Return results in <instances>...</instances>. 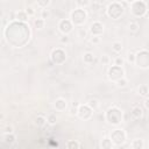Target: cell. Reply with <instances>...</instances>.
I'll list each match as a JSON object with an SVG mask.
<instances>
[{
    "label": "cell",
    "instance_id": "41",
    "mask_svg": "<svg viewBox=\"0 0 149 149\" xmlns=\"http://www.w3.org/2000/svg\"><path fill=\"white\" fill-rule=\"evenodd\" d=\"M125 1H126V2H128V3H132V2H134L135 0H125Z\"/></svg>",
    "mask_w": 149,
    "mask_h": 149
},
{
    "label": "cell",
    "instance_id": "27",
    "mask_svg": "<svg viewBox=\"0 0 149 149\" xmlns=\"http://www.w3.org/2000/svg\"><path fill=\"white\" fill-rule=\"evenodd\" d=\"M50 2H51V0H36V5L40 8H47L50 5Z\"/></svg>",
    "mask_w": 149,
    "mask_h": 149
},
{
    "label": "cell",
    "instance_id": "6",
    "mask_svg": "<svg viewBox=\"0 0 149 149\" xmlns=\"http://www.w3.org/2000/svg\"><path fill=\"white\" fill-rule=\"evenodd\" d=\"M107 77H108V79L111 80V81H116V80H119L120 78H122V77H125V70L122 69V66H120V65H112L109 69H108V71H107Z\"/></svg>",
    "mask_w": 149,
    "mask_h": 149
},
{
    "label": "cell",
    "instance_id": "2",
    "mask_svg": "<svg viewBox=\"0 0 149 149\" xmlns=\"http://www.w3.org/2000/svg\"><path fill=\"white\" fill-rule=\"evenodd\" d=\"M86 19H87V13L84 8H80V7L76 8L70 14V20H71V22L73 23L74 27L83 26L86 22Z\"/></svg>",
    "mask_w": 149,
    "mask_h": 149
},
{
    "label": "cell",
    "instance_id": "9",
    "mask_svg": "<svg viewBox=\"0 0 149 149\" xmlns=\"http://www.w3.org/2000/svg\"><path fill=\"white\" fill-rule=\"evenodd\" d=\"M109 139L112 140L114 146H122L126 141V133L123 132V129H114L112 130Z\"/></svg>",
    "mask_w": 149,
    "mask_h": 149
},
{
    "label": "cell",
    "instance_id": "38",
    "mask_svg": "<svg viewBox=\"0 0 149 149\" xmlns=\"http://www.w3.org/2000/svg\"><path fill=\"white\" fill-rule=\"evenodd\" d=\"M8 133H13V127L7 125L5 128H3V134H8Z\"/></svg>",
    "mask_w": 149,
    "mask_h": 149
},
{
    "label": "cell",
    "instance_id": "40",
    "mask_svg": "<svg viewBox=\"0 0 149 149\" xmlns=\"http://www.w3.org/2000/svg\"><path fill=\"white\" fill-rule=\"evenodd\" d=\"M144 107H146L147 109H149V97H147V98L144 99Z\"/></svg>",
    "mask_w": 149,
    "mask_h": 149
},
{
    "label": "cell",
    "instance_id": "18",
    "mask_svg": "<svg viewBox=\"0 0 149 149\" xmlns=\"http://www.w3.org/2000/svg\"><path fill=\"white\" fill-rule=\"evenodd\" d=\"M100 147H101L102 149H111V148H113V147H114V144H113V142H112V140H111V139L105 137V139H102V140H101Z\"/></svg>",
    "mask_w": 149,
    "mask_h": 149
},
{
    "label": "cell",
    "instance_id": "39",
    "mask_svg": "<svg viewBox=\"0 0 149 149\" xmlns=\"http://www.w3.org/2000/svg\"><path fill=\"white\" fill-rule=\"evenodd\" d=\"M59 41H61V43H68V42H69V36H68V35H63V36L59 38Z\"/></svg>",
    "mask_w": 149,
    "mask_h": 149
},
{
    "label": "cell",
    "instance_id": "28",
    "mask_svg": "<svg viewBox=\"0 0 149 149\" xmlns=\"http://www.w3.org/2000/svg\"><path fill=\"white\" fill-rule=\"evenodd\" d=\"M115 84L118 85V87H126L127 84H128V80H127L126 77H122V78H120L119 80H116Z\"/></svg>",
    "mask_w": 149,
    "mask_h": 149
},
{
    "label": "cell",
    "instance_id": "30",
    "mask_svg": "<svg viewBox=\"0 0 149 149\" xmlns=\"http://www.w3.org/2000/svg\"><path fill=\"white\" fill-rule=\"evenodd\" d=\"M76 3L80 8H85L90 5V0H76Z\"/></svg>",
    "mask_w": 149,
    "mask_h": 149
},
{
    "label": "cell",
    "instance_id": "19",
    "mask_svg": "<svg viewBox=\"0 0 149 149\" xmlns=\"http://www.w3.org/2000/svg\"><path fill=\"white\" fill-rule=\"evenodd\" d=\"M87 105H88L93 111H97V109L99 108V106H100V102H99V100H98V99L92 98V99H90V100L87 101Z\"/></svg>",
    "mask_w": 149,
    "mask_h": 149
},
{
    "label": "cell",
    "instance_id": "24",
    "mask_svg": "<svg viewBox=\"0 0 149 149\" xmlns=\"http://www.w3.org/2000/svg\"><path fill=\"white\" fill-rule=\"evenodd\" d=\"M139 30H140V26H139L137 22H134V21H133V22L129 23V31H130V33L136 34Z\"/></svg>",
    "mask_w": 149,
    "mask_h": 149
},
{
    "label": "cell",
    "instance_id": "15",
    "mask_svg": "<svg viewBox=\"0 0 149 149\" xmlns=\"http://www.w3.org/2000/svg\"><path fill=\"white\" fill-rule=\"evenodd\" d=\"M16 141V137L13 133H8V134H3V142L8 146H13Z\"/></svg>",
    "mask_w": 149,
    "mask_h": 149
},
{
    "label": "cell",
    "instance_id": "10",
    "mask_svg": "<svg viewBox=\"0 0 149 149\" xmlns=\"http://www.w3.org/2000/svg\"><path fill=\"white\" fill-rule=\"evenodd\" d=\"M57 27H58V30H59L63 35H69V34L73 30V23H72L71 20H69V19H62V20L58 22Z\"/></svg>",
    "mask_w": 149,
    "mask_h": 149
},
{
    "label": "cell",
    "instance_id": "22",
    "mask_svg": "<svg viewBox=\"0 0 149 149\" xmlns=\"http://www.w3.org/2000/svg\"><path fill=\"white\" fill-rule=\"evenodd\" d=\"M137 92H139V94L140 95H142V97H146L148 93H149V87L147 86V85H140L139 86V88H137Z\"/></svg>",
    "mask_w": 149,
    "mask_h": 149
},
{
    "label": "cell",
    "instance_id": "3",
    "mask_svg": "<svg viewBox=\"0 0 149 149\" xmlns=\"http://www.w3.org/2000/svg\"><path fill=\"white\" fill-rule=\"evenodd\" d=\"M130 12L134 16L136 17H142L147 14L148 12V7L147 3L142 0H135L134 2L130 3Z\"/></svg>",
    "mask_w": 149,
    "mask_h": 149
},
{
    "label": "cell",
    "instance_id": "7",
    "mask_svg": "<svg viewBox=\"0 0 149 149\" xmlns=\"http://www.w3.org/2000/svg\"><path fill=\"white\" fill-rule=\"evenodd\" d=\"M50 58H51V62L56 65H61L63 64L65 61H66V52L61 49V48H56L51 51V55H50Z\"/></svg>",
    "mask_w": 149,
    "mask_h": 149
},
{
    "label": "cell",
    "instance_id": "17",
    "mask_svg": "<svg viewBox=\"0 0 149 149\" xmlns=\"http://www.w3.org/2000/svg\"><path fill=\"white\" fill-rule=\"evenodd\" d=\"M83 62H84L85 64H92V63L94 62V55H93L92 52H90V51L85 52V54L83 55Z\"/></svg>",
    "mask_w": 149,
    "mask_h": 149
},
{
    "label": "cell",
    "instance_id": "20",
    "mask_svg": "<svg viewBox=\"0 0 149 149\" xmlns=\"http://www.w3.org/2000/svg\"><path fill=\"white\" fill-rule=\"evenodd\" d=\"M34 26L36 29H43L44 26H45V20L40 17V19H35L34 20Z\"/></svg>",
    "mask_w": 149,
    "mask_h": 149
},
{
    "label": "cell",
    "instance_id": "5",
    "mask_svg": "<svg viewBox=\"0 0 149 149\" xmlns=\"http://www.w3.org/2000/svg\"><path fill=\"white\" fill-rule=\"evenodd\" d=\"M135 58V65L141 69H149V51L146 49L139 50Z\"/></svg>",
    "mask_w": 149,
    "mask_h": 149
},
{
    "label": "cell",
    "instance_id": "11",
    "mask_svg": "<svg viewBox=\"0 0 149 149\" xmlns=\"http://www.w3.org/2000/svg\"><path fill=\"white\" fill-rule=\"evenodd\" d=\"M104 24L100 21H94L90 26V33L92 36H101L104 33Z\"/></svg>",
    "mask_w": 149,
    "mask_h": 149
},
{
    "label": "cell",
    "instance_id": "4",
    "mask_svg": "<svg viewBox=\"0 0 149 149\" xmlns=\"http://www.w3.org/2000/svg\"><path fill=\"white\" fill-rule=\"evenodd\" d=\"M123 12H125L123 6H122L120 2H116V1L109 3L108 7H107V9H106L107 15H108L111 19H113V20H118V19H120L121 15L123 14Z\"/></svg>",
    "mask_w": 149,
    "mask_h": 149
},
{
    "label": "cell",
    "instance_id": "31",
    "mask_svg": "<svg viewBox=\"0 0 149 149\" xmlns=\"http://www.w3.org/2000/svg\"><path fill=\"white\" fill-rule=\"evenodd\" d=\"M135 58H136V55L134 52H128L127 55V61L130 63V64H135Z\"/></svg>",
    "mask_w": 149,
    "mask_h": 149
},
{
    "label": "cell",
    "instance_id": "1",
    "mask_svg": "<svg viewBox=\"0 0 149 149\" xmlns=\"http://www.w3.org/2000/svg\"><path fill=\"white\" fill-rule=\"evenodd\" d=\"M105 119L106 121L112 125V126H118L123 121V112L116 107V106H112L109 107L106 113H105Z\"/></svg>",
    "mask_w": 149,
    "mask_h": 149
},
{
    "label": "cell",
    "instance_id": "8",
    "mask_svg": "<svg viewBox=\"0 0 149 149\" xmlns=\"http://www.w3.org/2000/svg\"><path fill=\"white\" fill-rule=\"evenodd\" d=\"M93 109L87 105V104H80L78 107V113L77 116L81 120H90L93 116Z\"/></svg>",
    "mask_w": 149,
    "mask_h": 149
},
{
    "label": "cell",
    "instance_id": "35",
    "mask_svg": "<svg viewBox=\"0 0 149 149\" xmlns=\"http://www.w3.org/2000/svg\"><path fill=\"white\" fill-rule=\"evenodd\" d=\"M86 35H87V31H86V30H84V28H79V29H78V36H79V37L85 38V37H86Z\"/></svg>",
    "mask_w": 149,
    "mask_h": 149
},
{
    "label": "cell",
    "instance_id": "23",
    "mask_svg": "<svg viewBox=\"0 0 149 149\" xmlns=\"http://www.w3.org/2000/svg\"><path fill=\"white\" fill-rule=\"evenodd\" d=\"M130 147H132L133 149H142V148L144 147V144H143V141H142V140L136 139V140H134V141L132 142Z\"/></svg>",
    "mask_w": 149,
    "mask_h": 149
},
{
    "label": "cell",
    "instance_id": "33",
    "mask_svg": "<svg viewBox=\"0 0 149 149\" xmlns=\"http://www.w3.org/2000/svg\"><path fill=\"white\" fill-rule=\"evenodd\" d=\"M123 63H125V59H123L121 56L115 57V59H114V64H115V65H120V66H122Z\"/></svg>",
    "mask_w": 149,
    "mask_h": 149
},
{
    "label": "cell",
    "instance_id": "16",
    "mask_svg": "<svg viewBox=\"0 0 149 149\" xmlns=\"http://www.w3.org/2000/svg\"><path fill=\"white\" fill-rule=\"evenodd\" d=\"M45 123H48V121H47V118H44L43 115H37L34 119V125L36 127H43L45 126Z\"/></svg>",
    "mask_w": 149,
    "mask_h": 149
},
{
    "label": "cell",
    "instance_id": "21",
    "mask_svg": "<svg viewBox=\"0 0 149 149\" xmlns=\"http://www.w3.org/2000/svg\"><path fill=\"white\" fill-rule=\"evenodd\" d=\"M112 50H113L115 54L121 52V50H122V43H121L120 41H114V42L112 43Z\"/></svg>",
    "mask_w": 149,
    "mask_h": 149
},
{
    "label": "cell",
    "instance_id": "34",
    "mask_svg": "<svg viewBox=\"0 0 149 149\" xmlns=\"http://www.w3.org/2000/svg\"><path fill=\"white\" fill-rule=\"evenodd\" d=\"M100 62L102 63V65H108L109 64V57L107 55H102L100 58Z\"/></svg>",
    "mask_w": 149,
    "mask_h": 149
},
{
    "label": "cell",
    "instance_id": "32",
    "mask_svg": "<svg viewBox=\"0 0 149 149\" xmlns=\"http://www.w3.org/2000/svg\"><path fill=\"white\" fill-rule=\"evenodd\" d=\"M41 9H42V10H41V17L44 19V20L48 19V17L50 16V12H49L47 8H41Z\"/></svg>",
    "mask_w": 149,
    "mask_h": 149
},
{
    "label": "cell",
    "instance_id": "13",
    "mask_svg": "<svg viewBox=\"0 0 149 149\" xmlns=\"http://www.w3.org/2000/svg\"><path fill=\"white\" fill-rule=\"evenodd\" d=\"M130 115L135 119V120H139L143 116V109L140 107V106H134L130 111Z\"/></svg>",
    "mask_w": 149,
    "mask_h": 149
},
{
    "label": "cell",
    "instance_id": "14",
    "mask_svg": "<svg viewBox=\"0 0 149 149\" xmlns=\"http://www.w3.org/2000/svg\"><path fill=\"white\" fill-rule=\"evenodd\" d=\"M15 20L20 22H27L29 20V15L27 14L26 10H19L15 13Z\"/></svg>",
    "mask_w": 149,
    "mask_h": 149
},
{
    "label": "cell",
    "instance_id": "26",
    "mask_svg": "<svg viewBox=\"0 0 149 149\" xmlns=\"http://www.w3.org/2000/svg\"><path fill=\"white\" fill-rule=\"evenodd\" d=\"M66 147H68V148H74V149H78V148L81 147V144H80L78 141H76V140H71V141H69V142L66 143Z\"/></svg>",
    "mask_w": 149,
    "mask_h": 149
},
{
    "label": "cell",
    "instance_id": "12",
    "mask_svg": "<svg viewBox=\"0 0 149 149\" xmlns=\"http://www.w3.org/2000/svg\"><path fill=\"white\" fill-rule=\"evenodd\" d=\"M54 107H55V109L58 111V112H64V111L66 109V107H68V101H66V99H64V98H57V99L55 100V102H54Z\"/></svg>",
    "mask_w": 149,
    "mask_h": 149
},
{
    "label": "cell",
    "instance_id": "36",
    "mask_svg": "<svg viewBox=\"0 0 149 149\" xmlns=\"http://www.w3.org/2000/svg\"><path fill=\"white\" fill-rule=\"evenodd\" d=\"M24 10H26V12H27V14L29 15V17L35 15V10H34V8H33V7H27Z\"/></svg>",
    "mask_w": 149,
    "mask_h": 149
},
{
    "label": "cell",
    "instance_id": "25",
    "mask_svg": "<svg viewBox=\"0 0 149 149\" xmlns=\"http://www.w3.org/2000/svg\"><path fill=\"white\" fill-rule=\"evenodd\" d=\"M47 121H48V123H49L50 126L56 125V122H57V116H56V114H54V113L49 114L48 118H47Z\"/></svg>",
    "mask_w": 149,
    "mask_h": 149
},
{
    "label": "cell",
    "instance_id": "37",
    "mask_svg": "<svg viewBox=\"0 0 149 149\" xmlns=\"http://www.w3.org/2000/svg\"><path fill=\"white\" fill-rule=\"evenodd\" d=\"M90 41H91V43H93V44H98V43L100 42V36H92V38H91Z\"/></svg>",
    "mask_w": 149,
    "mask_h": 149
},
{
    "label": "cell",
    "instance_id": "29",
    "mask_svg": "<svg viewBox=\"0 0 149 149\" xmlns=\"http://www.w3.org/2000/svg\"><path fill=\"white\" fill-rule=\"evenodd\" d=\"M80 104H77V102H73L72 106H71V109H70V115H77L78 113V107H79Z\"/></svg>",
    "mask_w": 149,
    "mask_h": 149
}]
</instances>
